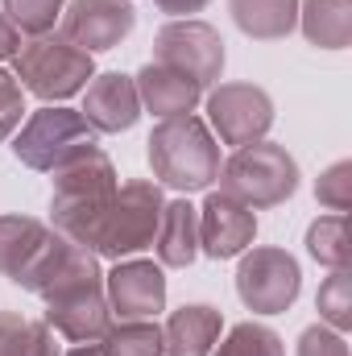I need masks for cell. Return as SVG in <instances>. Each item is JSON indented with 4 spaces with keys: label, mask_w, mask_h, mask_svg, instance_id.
Returning <instances> with one entry per match:
<instances>
[{
    "label": "cell",
    "mask_w": 352,
    "mask_h": 356,
    "mask_svg": "<svg viewBox=\"0 0 352 356\" xmlns=\"http://www.w3.org/2000/svg\"><path fill=\"white\" fill-rule=\"evenodd\" d=\"M145 145H150V166H154L158 186L195 195V191H207L220 178V162H224L220 141L207 129V120L195 116V112L158 120Z\"/></svg>",
    "instance_id": "6da1fadb"
},
{
    "label": "cell",
    "mask_w": 352,
    "mask_h": 356,
    "mask_svg": "<svg viewBox=\"0 0 352 356\" xmlns=\"http://www.w3.org/2000/svg\"><path fill=\"white\" fill-rule=\"evenodd\" d=\"M116 186H120L116 166L99 145H91L79 158H71L67 166H58L54 170V191H50V224H54V232H63L67 241L88 249L91 232H95L99 216L108 211Z\"/></svg>",
    "instance_id": "7a4b0ae2"
},
{
    "label": "cell",
    "mask_w": 352,
    "mask_h": 356,
    "mask_svg": "<svg viewBox=\"0 0 352 356\" xmlns=\"http://www.w3.org/2000/svg\"><path fill=\"white\" fill-rule=\"evenodd\" d=\"M162 207H166V195H162L158 182H150V178L120 182L116 195H112V203H108V211L99 216V224L91 232L88 249L95 257H108V261L137 257L141 249L154 245Z\"/></svg>",
    "instance_id": "3957f363"
},
{
    "label": "cell",
    "mask_w": 352,
    "mask_h": 356,
    "mask_svg": "<svg viewBox=\"0 0 352 356\" xmlns=\"http://www.w3.org/2000/svg\"><path fill=\"white\" fill-rule=\"evenodd\" d=\"M216 182H220L224 195L241 199L245 207L265 211V207L286 203L298 191V162L278 141H253V145L232 149V158L220 162Z\"/></svg>",
    "instance_id": "277c9868"
},
{
    "label": "cell",
    "mask_w": 352,
    "mask_h": 356,
    "mask_svg": "<svg viewBox=\"0 0 352 356\" xmlns=\"http://www.w3.org/2000/svg\"><path fill=\"white\" fill-rule=\"evenodd\" d=\"M13 75L29 95H38L46 104H63L91 83L95 54L79 50L63 33H42V38L21 42V50L13 58Z\"/></svg>",
    "instance_id": "5b68a950"
},
{
    "label": "cell",
    "mask_w": 352,
    "mask_h": 356,
    "mask_svg": "<svg viewBox=\"0 0 352 356\" xmlns=\"http://www.w3.org/2000/svg\"><path fill=\"white\" fill-rule=\"evenodd\" d=\"M95 129L83 120L79 108L67 104H46L38 112H29L21 120V129L13 133V154L21 166L38 170V175H54L58 166H67L71 158H79L83 149L95 145Z\"/></svg>",
    "instance_id": "8992f818"
},
{
    "label": "cell",
    "mask_w": 352,
    "mask_h": 356,
    "mask_svg": "<svg viewBox=\"0 0 352 356\" xmlns=\"http://www.w3.org/2000/svg\"><path fill=\"white\" fill-rule=\"evenodd\" d=\"M303 290L298 261L278 245H249L237 266V294L253 315H286Z\"/></svg>",
    "instance_id": "52a82bcc"
},
{
    "label": "cell",
    "mask_w": 352,
    "mask_h": 356,
    "mask_svg": "<svg viewBox=\"0 0 352 356\" xmlns=\"http://www.w3.org/2000/svg\"><path fill=\"white\" fill-rule=\"evenodd\" d=\"M154 63L175 67V71H182L186 79H195L199 88L207 91L220 83L228 50H224V38H220L216 25L182 17V21H166L154 33Z\"/></svg>",
    "instance_id": "ba28073f"
},
{
    "label": "cell",
    "mask_w": 352,
    "mask_h": 356,
    "mask_svg": "<svg viewBox=\"0 0 352 356\" xmlns=\"http://www.w3.org/2000/svg\"><path fill=\"white\" fill-rule=\"evenodd\" d=\"M207 129L232 149L265 141V133L273 129L269 91L257 83H216L207 91Z\"/></svg>",
    "instance_id": "9c48e42d"
},
{
    "label": "cell",
    "mask_w": 352,
    "mask_h": 356,
    "mask_svg": "<svg viewBox=\"0 0 352 356\" xmlns=\"http://www.w3.org/2000/svg\"><path fill=\"white\" fill-rule=\"evenodd\" d=\"M63 38L75 42L88 54H104L116 50L133 25H137V8L133 0H67L63 8Z\"/></svg>",
    "instance_id": "30bf717a"
},
{
    "label": "cell",
    "mask_w": 352,
    "mask_h": 356,
    "mask_svg": "<svg viewBox=\"0 0 352 356\" xmlns=\"http://www.w3.org/2000/svg\"><path fill=\"white\" fill-rule=\"evenodd\" d=\"M104 294L116 319H158L166 311V269L150 257H125L104 273Z\"/></svg>",
    "instance_id": "8fae6325"
},
{
    "label": "cell",
    "mask_w": 352,
    "mask_h": 356,
    "mask_svg": "<svg viewBox=\"0 0 352 356\" xmlns=\"http://www.w3.org/2000/svg\"><path fill=\"white\" fill-rule=\"evenodd\" d=\"M253 241H257V211L224 191H211L199 207V253L211 261H232Z\"/></svg>",
    "instance_id": "7c38bea8"
},
{
    "label": "cell",
    "mask_w": 352,
    "mask_h": 356,
    "mask_svg": "<svg viewBox=\"0 0 352 356\" xmlns=\"http://www.w3.org/2000/svg\"><path fill=\"white\" fill-rule=\"evenodd\" d=\"M54 336L71 340V344H99L104 332L112 327V307L104 294V282H88L75 290H63L54 298H46V319H42Z\"/></svg>",
    "instance_id": "4fadbf2b"
},
{
    "label": "cell",
    "mask_w": 352,
    "mask_h": 356,
    "mask_svg": "<svg viewBox=\"0 0 352 356\" xmlns=\"http://www.w3.org/2000/svg\"><path fill=\"white\" fill-rule=\"evenodd\" d=\"M79 112L95 133H129L141 120V99H137L133 75H120V71L91 75V83L83 88V108Z\"/></svg>",
    "instance_id": "5bb4252c"
},
{
    "label": "cell",
    "mask_w": 352,
    "mask_h": 356,
    "mask_svg": "<svg viewBox=\"0 0 352 356\" xmlns=\"http://www.w3.org/2000/svg\"><path fill=\"white\" fill-rule=\"evenodd\" d=\"M133 83H137L141 112H154L158 120L195 112V104L203 99V88H199L195 79H186L182 71L166 67V63H145V67L133 75Z\"/></svg>",
    "instance_id": "9a60e30c"
},
{
    "label": "cell",
    "mask_w": 352,
    "mask_h": 356,
    "mask_svg": "<svg viewBox=\"0 0 352 356\" xmlns=\"http://www.w3.org/2000/svg\"><path fill=\"white\" fill-rule=\"evenodd\" d=\"M224 332V315L211 302H186L170 311L162 327V353L166 356H211Z\"/></svg>",
    "instance_id": "2e32d148"
},
{
    "label": "cell",
    "mask_w": 352,
    "mask_h": 356,
    "mask_svg": "<svg viewBox=\"0 0 352 356\" xmlns=\"http://www.w3.org/2000/svg\"><path fill=\"white\" fill-rule=\"evenodd\" d=\"M158 266L162 269H186L199 257V207L182 195V199H166L162 220H158Z\"/></svg>",
    "instance_id": "e0dca14e"
},
{
    "label": "cell",
    "mask_w": 352,
    "mask_h": 356,
    "mask_svg": "<svg viewBox=\"0 0 352 356\" xmlns=\"http://www.w3.org/2000/svg\"><path fill=\"white\" fill-rule=\"evenodd\" d=\"M228 13L253 42H282L298 29V0H228Z\"/></svg>",
    "instance_id": "ac0fdd59"
},
{
    "label": "cell",
    "mask_w": 352,
    "mask_h": 356,
    "mask_svg": "<svg viewBox=\"0 0 352 356\" xmlns=\"http://www.w3.org/2000/svg\"><path fill=\"white\" fill-rule=\"evenodd\" d=\"M298 29L319 50H344L352 42V0H298Z\"/></svg>",
    "instance_id": "d6986e66"
},
{
    "label": "cell",
    "mask_w": 352,
    "mask_h": 356,
    "mask_svg": "<svg viewBox=\"0 0 352 356\" xmlns=\"http://www.w3.org/2000/svg\"><path fill=\"white\" fill-rule=\"evenodd\" d=\"M46 236H50V228L33 216H0V277L17 282L29 269Z\"/></svg>",
    "instance_id": "ffe728a7"
},
{
    "label": "cell",
    "mask_w": 352,
    "mask_h": 356,
    "mask_svg": "<svg viewBox=\"0 0 352 356\" xmlns=\"http://www.w3.org/2000/svg\"><path fill=\"white\" fill-rule=\"evenodd\" d=\"M0 356H63V353L54 344V332L42 319L0 311Z\"/></svg>",
    "instance_id": "44dd1931"
},
{
    "label": "cell",
    "mask_w": 352,
    "mask_h": 356,
    "mask_svg": "<svg viewBox=\"0 0 352 356\" xmlns=\"http://www.w3.org/2000/svg\"><path fill=\"white\" fill-rule=\"evenodd\" d=\"M307 253L328 269H349L352 261V236H349V216H319L307 228Z\"/></svg>",
    "instance_id": "7402d4cb"
},
{
    "label": "cell",
    "mask_w": 352,
    "mask_h": 356,
    "mask_svg": "<svg viewBox=\"0 0 352 356\" xmlns=\"http://www.w3.org/2000/svg\"><path fill=\"white\" fill-rule=\"evenodd\" d=\"M104 356H166L158 319H120L99 340Z\"/></svg>",
    "instance_id": "603a6c76"
},
{
    "label": "cell",
    "mask_w": 352,
    "mask_h": 356,
    "mask_svg": "<svg viewBox=\"0 0 352 356\" xmlns=\"http://www.w3.org/2000/svg\"><path fill=\"white\" fill-rule=\"evenodd\" d=\"M211 356H286V344L273 327H265L257 319H245L211 348Z\"/></svg>",
    "instance_id": "cb8c5ba5"
},
{
    "label": "cell",
    "mask_w": 352,
    "mask_h": 356,
    "mask_svg": "<svg viewBox=\"0 0 352 356\" xmlns=\"http://www.w3.org/2000/svg\"><path fill=\"white\" fill-rule=\"evenodd\" d=\"M315 311H319V323H328L332 332H349L352 327V273L349 269H332L319 282Z\"/></svg>",
    "instance_id": "d4e9b609"
},
{
    "label": "cell",
    "mask_w": 352,
    "mask_h": 356,
    "mask_svg": "<svg viewBox=\"0 0 352 356\" xmlns=\"http://www.w3.org/2000/svg\"><path fill=\"white\" fill-rule=\"evenodd\" d=\"M0 8L21 29V38H42V33H54V25L63 21L67 0H4Z\"/></svg>",
    "instance_id": "484cf974"
},
{
    "label": "cell",
    "mask_w": 352,
    "mask_h": 356,
    "mask_svg": "<svg viewBox=\"0 0 352 356\" xmlns=\"http://www.w3.org/2000/svg\"><path fill=\"white\" fill-rule=\"evenodd\" d=\"M315 199L328 207V211H336V216H349L352 207V162H332L319 182H315Z\"/></svg>",
    "instance_id": "4316f807"
},
{
    "label": "cell",
    "mask_w": 352,
    "mask_h": 356,
    "mask_svg": "<svg viewBox=\"0 0 352 356\" xmlns=\"http://www.w3.org/2000/svg\"><path fill=\"white\" fill-rule=\"evenodd\" d=\"M25 116H29V108H25V88L17 83L13 71L0 67V145L21 129Z\"/></svg>",
    "instance_id": "83f0119b"
},
{
    "label": "cell",
    "mask_w": 352,
    "mask_h": 356,
    "mask_svg": "<svg viewBox=\"0 0 352 356\" xmlns=\"http://www.w3.org/2000/svg\"><path fill=\"white\" fill-rule=\"evenodd\" d=\"M298 356H349L344 332H332L328 323H311L298 336Z\"/></svg>",
    "instance_id": "f1b7e54d"
},
{
    "label": "cell",
    "mask_w": 352,
    "mask_h": 356,
    "mask_svg": "<svg viewBox=\"0 0 352 356\" xmlns=\"http://www.w3.org/2000/svg\"><path fill=\"white\" fill-rule=\"evenodd\" d=\"M21 42H25V38H21V29H17V25L8 21V13L0 8V63H4V58H17Z\"/></svg>",
    "instance_id": "f546056e"
},
{
    "label": "cell",
    "mask_w": 352,
    "mask_h": 356,
    "mask_svg": "<svg viewBox=\"0 0 352 356\" xmlns=\"http://www.w3.org/2000/svg\"><path fill=\"white\" fill-rule=\"evenodd\" d=\"M166 17H175V21H182V17H191V13H203L211 0H154Z\"/></svg>",
    "instance_id": "4dcf8cb0"
},
{
    "label": "cell",
    "mask_w": 352,
    "mask_h": 356,
    "mask_svg": "<svg viewBox=\"0 0 352 356\" xmlns=\"http://www.w3.org/2000/svg\"><path fill=\"white\" fill-rule=\"evenodd\" d=\"M67 356H104V348H99V344H75Z\"/></svg>",
    "instance_id": "1f68e13d"
}]
</instances>
